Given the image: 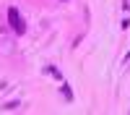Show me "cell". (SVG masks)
I'll return each mask as SVG.
<instances>
[{"label": "cell", "instance_id": "cell-1", "mask_svg": "<svg viewBox=\"0 0 130 115\" xmlns=\"http://www.w3.org/2000/svg\"><path fill=\"white\" fill-rule=\"evenodd\" d=\"M8 24L16 34H24L26 31V24H24V16L18 13V8H8Z\"/></svg>", "mask_w": 130, "mask_h": 115}, {"label": "cell", "instance_id": "cell-2", "mask_svg": "<svg viewBox=\"0 0 130 115\" xmlns=\"http://www.w3.org/2000/svg\"><path fill=\"white\" fill-rule=\"evenodd\" d=\"M62 94H65V99H73V92H70L68 86H65V84H62Z\"/></svg>", "mask_w": 130, "mask_h": 115}, {"label": "cell", "instance_id": "cell-3", "mask_svg": "<svg viewBox=\"0 0 130 115\" xmlns=\"http://www.w3.org/2000/svg\"><path fill=\"white\" fill-rule=\"evenodd\" d=\"M127 60H130V55H127Z\"/></svg>", "mask_w": 130, "mask_h": 115}]
</instances>
